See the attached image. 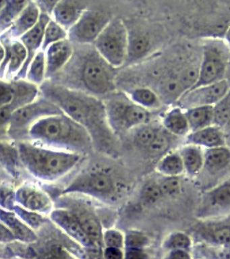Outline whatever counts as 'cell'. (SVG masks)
<instances>
[{"instance_id":"1","label":"cell","mask_w":230,"mask_h":259,"mask_svg":"<svg viewBox=\"0 0 230 259\" xmlns=\"http://www.w3.org/2000/svg\"><path fill=\"white\" fill-rule=\"evenodd\" d=\"M39 90L42 96L85 127L94 143L108 145L114 141L115 133L109 123L104 101L85 91L47 80L40 85Z\"/></svg>"},{"instance_id":"2","label":"cell","mask_w":230,"mask_h":259,"mask_svg":"<svg viewBox=\"0 0 230 259\" xmlns=\"http://www.w3.org/2000/svg\"><path fill=\"white\" fill-rule=\"evenodd\" d=\"M27 140L81 155L90 151L94 143L87 130L64 113L39 119L30 128Z\"/></svg>"},{"instance_id":"3","label":"cell","mask_w":230,"mask_h":259,"mask_svg":"<svg viewBox=\"0 0 230 259\" xmlns=\"http://www.w3.org/2000/svg\"><path fill=\"white\" fill-rule=\"evenodd\" d=\"M20 162L33 177L54 182L69 174L82 159L81 154L46 147L30 140L18 143Z\"/></svg>"},{"instance_id":"4","label":"cell","mask_w":230,"mask_h":259,"mask_svg":"<svg viewBox=\"0 0 230 259\" xmlns=\"http://www.w3.org/2000/svg\"><path fill=\"white\" fill-rule=\"evenodd\" d=\"M78 60V76L84 91L97 97L114 93L118 68L109 64L94 46Z\"/></svg>"},{"instance_id":"5","label":"cell","mask_w":230,"mask_h":259,"mask_svg":"<svg viewBox=\"0 0 230 259\" xmlns=\"http://www.w3.org/2000/svg\"><path fill=\"white\" fill-rule=\"evenodd\" d=\"M104 102L109 123L114 133H126L145 124L149 118L147 109L127 95L111 93Z\"/></svg>"},{"instance_id":"6","label":"cell","mask_w":230,"mask_h":259,"mask_svg":"<svg viewBox=\"0 0 230 259\" xmlns=\"http://www.w3.org/2000/svg\"><path fill=\"white\" fill-rule=\"evenodd\" d=\"M118 184L110 173L102 170H93L80 174L66 187L62 194H82L105 202L116 201Z\"/></svg>"},{"instance_id":"7","label":"cell","mask_w":230,"mask_h":259,"mask_svg":"<svg viewBox=\"0 0 230 259\" xmlns=\"http://www.w3.org/2000/svg\"><path fill=\"white\" fill-rule=\"evenodd\" d=\"M64 113L55 103L40 95L36 100L21 107L11 115L5 128L10 137L28 139L32 125L48 115Z\"/></svg>"},{"instance_id":"8","label":"cell","mask_w":230,"mask_h":259,"mask_svg":"<svg viewBox=\"0 0 230 259\" xmlns=\"http://www.w3.org/2000/svg\"><path fill=\"white\" fill-rule=\"evenodd\" d=\"M128 28L120 19H112L93 46L114 68L124 66L128 52Z\"/></svg>"},{"instance_id":"9","label":"cell","mask_w":230,"mask_h":259,"mask_svg":"<svg viewBox=\"0 0 230 259\" xmlns=\"http://www.w3.org/2000/svg\"><path fill=\"white\" fill-rule=\"evenodd\" d=\"M229 61L230 49L227 42L220 40H208L203 46L199 78L190 90L225 79Z\"/></svg>"},{"instance_id":"10","label":"cell","mask_w":230,"mask_h":259,"mask_svg":"<svg viewBox=\"0 0 230 259\" xmlns=\"http://www.w3.org/2000/svg\"><path fill=\"white\" fill-rule=\"evenodd\" d=\"M41 95L39 87L22 80H1V125L5 127L17 109L36 100Z\"/></svg>"},{"instance_id":"11","label":"cell","mask_w":230,"mask_h":259,"mask_svg":"<svg viewBox=\"0 0 230 259\" xmlns=\"http://www.w3.org/2000/svg\"><path fill=\"white\" fill-rule=\"evenodd\" d=\"M112 18L100 10H84L79 19L68 30V39L80 46L94 45Z\"/></svg>"},{"instance_id":"12","label":"cell","mask_w":230,"mask_h":259,"mask_svg":"<svg viewBox=\"0 0 230 259\" xmlns=\"http://www.w3.org/2000/svg\"><path fill=\"white\" fill-rule=\"evenodd\" d=\"M50 218L56 226L84 248L100 250L88 236L79 219L72 208H56L50 214Z\"/></svg>"},{"instance_id":"13","label":"cell","mask_w":230,"mask_h":259,"mask_svg":"<svg viewBox=\"0 0 230 259\" xmlns=\"http://www.w3.org/2000/svg\"><path fill=\"white\" fill-rule=\"evenodd\" d=\"M27 58V49L21 40H1V80H13Z\"/></svg>"},{"instance_id":"14","label":"cell","mask_w":230,"mask_h":259,"mask_svg":"<svg viewBox=\"0 0 230 259\" xmlns=\"http://www.w3.org/2000/svg\"><path fill=\"white\" fill-rule=\"evenodd\" d=\"M230 87L226 79L187 91L179 101L185 106L215 105L227 93Z\"/></svg>"},{"instance_id":"15","label":"cell","mask_w":230,"mask_h":259,"mask_svg":"<svg viewBox=\"0 0 230 259\" xmlns=\"http://www.w3.org/2000/svg\"><path fill=\"white\" fill-rule=\"evenodd\" d=\"M15 200L23 208L43 214L50 215L54 209L53 201L47 192L33 184H24L18 187Z\"/></svg>"},{"instance_id":"16","label":"cell","mask_w":230,"mask_h":259,"mask_svg":"<svg viewBox=\"0 0 230 259\" xmlns=\"http://www.w3.org/2000/svg\"><path fill=\"white\" fill-rule=\"evenodd\" d=\"M51 18L50 14L41 12V16L37 24L19 38L27 49V58L23 68L13 80L26 79L30 64L35 55L42 50L46 26Z\"/></svg>"},{"instance_id":"17","label":"cell","mask_w":230,"mask_h":259,"mask_svg":"<svg viewBox=\"0 0 230 259\" xmlns=\"http://www.w3.org/2000/svg\"><path fill=\"white\" fill-rule=\"evenodd\" d=\"M46 79L58 74L71 60L74 50L68 38L50 45L45 51Z\"/></svg>"},{"instance_id":"18","label":"cell","mask_w":230,"mask_h":259,"mask_svg":"<svg viewBox=\"0 0 230 259\" xmlns=\"http://www.w3.org/2000/svg\"><path fill=\"white\" fill-rule=\"evenodd\" d=\"M41 14L39 6L35 2H31L9 29L2 32L1 40L19 39L37 24Z\"/></svg>"},{"instance_id":"19","label":"cell","mask_w":230,"mask_h":259,"mask_svg":"<svg viewBox=\"0 0 230 259\" xmlns=\"http://www.w3.org/2000/svg\"><path fill=\"white\" fill-rule=\"evenodd\" d=\"M0 220L13 232L19 242L31 244L37 241L35 231L30 228L13 210L2 208Z\"/></svg>"},{"instance_id":"20","label":"cell","mask_w":230,"mask_h":259,"mask_svg":"<svg viewBox=\"0 0 230 259\" xmlns=\"http://www.w3.org/2000/svg\"><path fill=\"white\" fill-rule=\"evenodd\" d=\"M84 10L76 0H60L52 12V18L68 30L79 18Z\"/></svg>"},{"instance_id":"21","label":"cell","mask_w":230,"mask_h":259,"mask_svg":"<svg viewBox=\"0 0 230 259\" xmlns=\"http://www.w3.org/2000/svg\"><path fill=\"white\" fill-rule=\"evenodd\" d=\"M128 52L124 65L136 62L149 52L150 41L148 36L141 32H129Z\"/></svg>"},{"instance_id":"22","label":"cell","mask_w":230,"mask_h":259,"mask_svg":"<svg viewBox=\"0 0 230 259\" xmlns=\"http://www.w3.org/2000/svg\"><path fill=\"white\" fill-rule=\"evenodd\" d=\"M31 0H1V33L9 29Z\"/></svg>"},{"instance_id":"23","label":"cell","mask_w":230,"mask_h":259,"mask_svg":"<svg viewBox=\"0 0 230 259\" xmlns=\"http://www.w3.org/2000/svg\"><path fill=\"white\" fill-rule=\"evenodd\" d=\"M187 117L189 126L194 131H199L209 126L214 121L213 105H203L195 107L188 111Z\"/></svg>"},{"instance_id":"24","label":"cell","mask_w":230,"mask_h":259,"mask_svg":"<svg viewBox=\"0 0 230 259\" xmlns=\"http://www.w3.org/2000/svg\"><path fill=\"white\" fill-rule=\"evenodd\" d=\"M26 80L39 87L43 84L46 79L45 54L43 50H41L30 64L28 68Z\"/></svg>"},{"instance_id":"25","label":"cell","mask_w":230,"mask_h":259,"mask_svg":"<svg viewBox=\"0 0 230 259\" xmlns=\"http://www.w3.org/2000/svg\"><path fill=\"white\" fill-rule=\"evenodd\" d=\"M191 139L196 143L209 147L219 146L223 143V135L218 127L207 126L195 132Z\"/></svg>"},{"instance_id":"26","label":"cell","mask_w":230,"mask_h":259,"mask_svg":"<svg viewBox=\"0 0 230 259\" xmlns=\"http://www.w3.org/2000/svg\"><path fill=\"white\" fill-rule=\"evenodd\" d=\"M68 38V30L51 18L44 33L42 50L45 51L50 45Z\"/></svg>"},{"instance_id":"27","label":"cell","mask_w":230,"mask_h":259,"mask_svg":"<svg viewBox=\"0 0 230 259\" xmlns=\"http://www.w3.org/2000/svg\"><path fill=\"white\" fill-rule=\"evenodd\" d=\"M165 126L172 133L183 135L187 133L189 127L187 115L180 109H174L167 115L164 121Z\"/></svg>"},{"instance_id":"28","label":"cell","mask_w":230,"mask_h":259,"mask_svg":"<svg viewBox=\"0 0 230 259\" xmlns=\"http://www.w3.org/2000/svg\"><path fill=\"white\" fill-rule=\"evenodd\" d=\"M12 210L30 228L33 229L35 231L39 230L47 222L45 217V214L28 210L17 203L13 206Z\"/></svg>"},{"instance_id":"29","label":"cell","mask_w":230,"mask_h":259,"mask_svg":"<svg viewBox=\"0 0 230 259\" xmlns=\"http://www.w3.org/2000/svg\"><path fill=\"white\" fill-rule=\"evenodd\" d=\"M128 97L136 104L145 108H151L158 103V97L154 91L148 88H137L129 93Z\"/></svg>"},{"instance_id":"30","label":"cell","mask_w":230,"mask_h":259,"mask_svg":"<svg viewBox=\"0 0 230 259\" xmlns=\"http://www.w3.org/2000/svg\"><path fill=\"white\" fill-rule=\"evenodd\" d=\"M161 94L167 101L175 100L180 99L186 90L181 84L179 77H169L163 81L161 86Z\"/></svg>"},{"instance_id":"31","label":"cell","mask_w":230,"mask_h":259,"mask_svg":"<svg viewBox=\"0 0 230 259\" xmlns=\"http://www.w3.org/2000/svg\"><path fill=\"white\" fill-rule=\"evenodd\" d=\"M230 119V89L214 106V121L224 125Z\"/></svg>"},{"instance_id":"32","label":"cell","mask_w":230,"mask_h":259,"mask_svg":"<svg viewBox=\"0 0 230 259\" xmlns=\"http://www.w3.org/2000/svg\"><path fill=\"white\" fill-rule=\"evenodd\" d=\"M229 152L223 148H215L210 150L206 154V163L210 167L221 168L229 161Z\"/></svg>"},{"instance_id":"33","label":"cell","mask_w":230,"mask_h":259,"mask_svg":"<svg viewBox=\"0 0 230 259\" xmlns=\"http://www.w3.org/2000/svg\"><path fill=\"white\" fill-rule=\"evenodd\" d=\"M103 244L104 247H114L124 250L125 234L117 229H107L103 233Z\"/></svg>"},{"instance_id":"34","label":"cell","mask_w":230,"mask_h":259,"mask_svg":"<svg viewBox=\"0 0 230 259\" xmlns=\"http://www.w3.org/2000/svg\"><path fill=\"white\" fill-rule=\"evenodd\" d=\"M143 125L136 127L137 131L134 134V141L139 146L148 148L155 139L158 131L154 127Z\"/></svg>"},{"instance_id":"35","label":"cell","mask_w":230,"mask_h":259,"mask_svg":"<svg viewBox=\"0 0 230 259\" xmlns=\"http://www.w3.org/2000/svg\"><path fill=\"white\" fill-rule=\"evenodd\" d=\"M149 244V239L142 233L130 230L125 233V248L143 249Z\"/></svg>"},{"instance_id":"36","label":"cell","mask_w":230,"mask_h":259,"mask_svg":"<svg viewBox=\"0 0 230 259\" xmlns=\"http://www.w3.org/2000/svg\"><path fill=\"white\" fill-rule=\"evenodd\" d=\"M183 161L186 167L190 171L195 173L201 168L202 157L201 153L195 148H188L183 153Z\"/></svg>"},{"instance_id":"37","label":"cell","mask_w":230,"mask_h":259,"mask_svg":"<svg viewBox=\"0 0 230 259\" xmlns=\"http://www.w3.org/2000/svg\"><path fill=\"white\" fill-rule=\"evenodd\" d=\"M199 70L200 65L199 66L192 65L191 66L187 67V68L181 72L179 78L183 87H185L186 92L193 88L194 85L197 83L199 78Z\"/></svg>"},{"instance_id":"38","label":"cell","mask_w":230,"mask_h":259,"mask_svg":"<svg viewBox=\"0 0 230 259\" xmlns=\"http://www.w3.org/2000/svg\"><path fill=\"white\" fill-rule=\"evenodd\" d=\"M161 169L165 174H176L181 171L183 168L182 161L176 155L168 156L163 159L160 165Z\"/></svg>"},{"instance_id":"39","label":"cell","mask_w":230,"mask_h":259,"mask_svg":"<svg viewBox=\"0 0 230 259\" xmlns=\"http://www.w3.org/2000/svg\"><path fill=\"white\" fill-rule=\"evenodd\" d=\"M160 186L155 183L146 184L143 188L142 198L147 203H153L162 196Z\"/></svg>"},{"instance_id":"40","label":"cell","mask_w":230,"mask_h":259,"mask_svg":"<svg viewBox=\"0 0 230 259\" xmlns=\"http://www.w3.org/2000/svg\"><path fill=\"white\" fill-rule=\"evenodd\" d=\"M168 147L169 141L166 135L158 131L155 139L149 146L148 149L149 152L153 155H158L166 151Z\"/></svg>"},{"instance_id":"41","label":"cell","mask_w":230,"mask_h":259,"mask_svg":"<svg viewBox=\"0 0 230 259\" xmlns=\"http://www.w3.org/2000/svg\"><path fill=\"white\" fill-rule=\"evenodd\" d=\"M214 201L219 205H225L230 202V185L222 186L214 193Z\"/></svg>"},{"instance_id":"42","label":"cell","mask_w":230,"mask_h":259,"mask_svg":"<svg viewBox=\"0 0 230 259\" xmlns=\"http://www.w3.org/2000/svg\"><path fill=\"white\" fill-rule=\"evenodd\" d=\"M163 194L172 196L178 193L180 189V185L178 180L175 178H170L163 182L160 186Z\"/></svg>"},{"instance_id":"43","label":"cell","mask_w":230,"mask_h":259,"mask_svg":"<svg viewBox=\"0 0 230 259\" xmlns=\"http://www.w3.org/2000/svg\"><path fill=\"white\" fill-rule=\"evenodd\" d=\"M190 245V240L187 236L182 234H176L171 237L169 242V246L173 248H187Z\"/></svg>"},{"instance_id":"44","label":"cell","mask_w":230,"mask_h":259,"mask_svg":"<svg viewBox=\"0 0 230 259\" xmlns=\"http://www.w3.org/2000/svg\"><path fill=\"white\" fill-rule=\"evenodd\" d=\"M103 256L108 259L125 258L124 249L114 248V247H104Z\"/></svg>"},{"instance_id":"45","label":"cell","mask_w":230,"mask_h":259,"mask_svg":"<svg viewBox=\"0 0 230 259\" xmlns=\"http://www.w3.org/2000/svg\"><path fill=\"white\" fill-rule=\"evenodd\" d=\"M17 239L15 234L3 223L1 222V243L2 244H9L17 242Z\"/></svg>"},{"instance_id":"46","label":"cell","mask_w":230,"mask_h":259,"mask_svg":"<svg viewBox=\"0 0 230 259\" xmlns=\"http://www.w3.org/2000/svg\"><path fill=\"white\" fill-rule=\"evenodd\" d=\"M214 238L217 242L222 244H230V230L228 228L221 229L214 233Z\"/></svg>"},{"instance_id":"47","label":"cell","mask_w":230,"mask_h":259,"mask_svg":"<svg viewBox=\"0 0 230 259\" xmlns=\"http://www.w3.org/2000/svg\"><path fill=\"white\" fill-rule=\"evenodd\" d=\"M125 258L142 259L147 258V255L143 252V249L125 248Z\"/></svg>"},{"instance_id":"48","label":"cell","mask_w":230,"mask_h":259,"mask_svg":"<svg viewBox=\"0 0 230 259\" xmlns=\"http://www.w3.org/2000/svg\"><path fill=\"white\" fill-rule=\"evenodd\" d=\"M38 1H39L40 6L43 8V10L42 12L52 15L54 8L60 0H38Z\"/></svg>"},{"instance_id":"49","label":"cell","mask_w":230,"mask_h":259,"mask_svg":"<svg viewBox=\"0 0 230 259\" xmlns=\"http://www.w3.org/2000/svg\"><path fill=\"white\" fill-rule=\"evenodd\" d=\"M171 258H189V255L187 253L181 250H177L174 251L171 254Z\"/></svg>"},{"instance_id":"50","label":"cell","mask_w":230,"mask_h":259,"mask_svg":"<svg viewBox=\"0 0 230 259\" xmlns=\"http://www.w3.org/2000/svg\"><path fill=\"white\" fill-rule=\"evenodd\" d=\"M225 42L230 46V27L226 30L225 34Z\"/></svg>"},{"instance_id":"51","label":"cell","mask_w":230,"mask_h":259,"mask_svg":"<svg viewBox=\"0 0 230 259\" xmlns=\"http://www.w3.org/2000/svg\"><path fill=\"white\" fill-rule=\"evenodd\" d=\"M225 79H226V80H227V81L228 82V84H229V87H230V61H229V66H228L227 72V74H226Z\"/></svg>"},{"instance_id":"52","label":"cell","mask_w":230,"mask_h":259,"mask_svg":"<svg viewBox=\"0 0 230 259\" xmlns=\"http://www.w3.org/2000/svg\"><path fill=\"white\" fill-rule=\"evenodd\" d=\"M210 0H197L198 4H200V5H204V4L208 3V2H209Z\"/></svg>"},{"instance_id":"53","label":"cell","mask_w":230,"mask_h":259,"mask_svg":"<svg viewBox=\"0 0 230 259\" xmlns=\"http://www.w3.org/2000/svg\"><path fill=\"white\" fill-rule=\"evenodd\" d=\"M225 125L228 133H230V119L229 120L227 121V123H226Z\"/></svg>"}]
</instances>
